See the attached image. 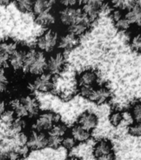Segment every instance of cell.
<instances>
[{"label":"cell","mask_w":141,"mask_h":160,"mask_svg":"<svg viewBox=\"0 0 141 160\" xmlns=\"http://www.w3.org/2000/svg\"><path fill=\"white\" fill-rule=\"evenodd\" d=\"M47 55L36 48H26L22 72L33 77L47 72Z\"/></svg>","instance_id":"cell-1"},{"label":"cell","mask_w":141,"mask_h":160,"mask_svg":"<svg viewBox=\"0 0 141 160\" xmlns=\"http://www.w3.org/2000/svg\"><path fill=\"white\" fill-rule=\"evenodd\" d=\"M59 37L58 32L55 28H47L37 38L36 48L45 54H51L58 47Z\"/></svg>","instance_id":"cell-2"},{"label":"cell","mask_w":141,"mask_h":160,"mask_svg":"<svg viewBox=\"0 0 141 160\" xmlns=\"http://www.w3.org/2000/svg\"><path fill=\"white\" fill-rule=\"evenodd\" d=\"M57 18L62 26L68 28L72 25L84 19V14L80 6L73 8L62 7L57 12Z\"/></svg>","instance_id":"cell-3"},{"label":"cell","mask_w":141,"mask_h":160,"mask_svg":"<svg viewBox=\"0 0 141 160\" xmlns=\"http://www.w3.org/2000/svg\"><path fill=\"white\" fill-rule=\"evenodd\" d=\"M60 121L59 115L52 111L40 112L34 118L32 124V130L38 132H47L55 123Z\"/></svg>","instance_id":"cell-4"},{"label":"cell","mask_w":141,"mask_h":160,"mask_svg":"<svg viewBox=\"0 0 141 160\" xmlns=\"http://www.w3.org/2000/svg\"><path fill=\"white\" fill-rule=\"evenodd\" d=\"M66 65L67 60L64 52L62 51L52 52L47 57V72L55 78L64 71Z\"/></svg>","instance_id":"cell-5"},{"label":"cell","mask_w":141,"mask_h":160,"mask_svg":"<svg viewBox=\"0 0 141 160\" xmlns=\"http://www.w3.org/2000/svg\"><path fill=\"white\" fill-rule=\"evenodd\" d=\"M93 155L96 160H115L112 142L108 139H100L94 144Z\"/></svg>","instance_id":"cell-6"},{"label":"cell","mask_w":141,"mask_h":160,"mask_svg":"<svg viewBox=\"0 0 141 160\" xmlns=\"http://www.w3.org/2000/svg\"><path fill=\"white\" fill-rule=\"evenodd\" d=\"M106 2L98 0H91L81 2L80 7L88 22L92 24L98 18L100 13L105 8Z\"/></svg>","instance_id":"cell-7"},{"label":"cell","mask_w":141,"mask_h":160,"mask_svg":"<svg viewBox=\"0 0 141 160\" xmlns=\"http://www.w3.org/2000/svg\"><path fill=\"white\" fill-rule=\"evenodd\" d=\"M31 87L34 91L39 92H52L55 88L54 77L47 72L38 75L34 77L31 82Z\"/></svg>","instance_id":"cell-8"},{"label":"cell","mask_w":141,"mask_h":160,"mask_svg":"<svg viewBox=\"0 0 141 160\" xmlns=\"http://www.w3.org/2000/svg\"><path fill=\"white\" fill-rule=\"evenodd\" d=\"M27 146L30 150H42L48 147L47 133L32 130L28 134Z\"/></svg>","instance_id":"cell-9"},{"label":"cell","mask_w":141,"mask_h":160,"mask_svg":"<svg viewBox=\"0 0 141 160\" xmlns=\"http://www.w3.org/2000/svg\"><path fill=\"white\" fill-rule=\"evenodd\" d=\"M112 97L111 91L107 86H95L92 88L91 93L87 99L96 104H104L110 100Z\"/></svg>","instance_id":"cell-10"},{"label":"cell","mask_w":141,"mask_h":160,"mask_svg":"<svg viewBox=\"0 0 141 160\" xmlns=\"http://www.w3.org/2000/svg\"><path fill=\"white\" fill-rule=\"evenodd\" d=\"M27 113L28 118H35L40 112V104L36 98L32 94H23L18 97Z\"/></svg>","instance_id":"cell-11"},{"label":"cell","mask_w":141,"mask_h":160,"mask_svg":"<svg viewBox=\"0 0 141 160\" xmlns=\"http://www.w3.org/2000/svg\"><path fill=\"white\" fill-rule=\"evenodd\" d=\"M18 47L17 42L12 40L0 41V68L7 67L10 55Z\"/></svg>","instance_id":"cell-12"},{"label":"cell","mask_w":141,"mask_h":160,"mask_svg":"<svg viewBox=\"0 0 141 160\" xmlns=\"http://www.w3.org/2000/svg\"><path fill=\"white\" fill-rule=\"evenodd\" d=\"M25 52H26V48L18 47L10 55L7 67H9L13 72H21V71L22 72Z\"/></svg>","instance_id":"cell-13"},{"label":"cell","mask_w":141,"mask_h":160,"mask_svg":"<svg viewBox=\"0 0 141 160\" xmlns=\"http://www.w3.org/2000/svg\"><path fill=\"white\" fill-rule=\"evenodd\" d=\"M98 73L93 69H87L80 72L77 76L78 87H95L98 82Z\"/></svg>","instance_id":"cell-14"},{"label":"cell","mask_w":141,"mask_h":160,"mask_svg":"<svg viewBox=\"0 0 141 160\" xmlns=\"http://www.w3.org/2000/svg\"><path fill=\"white\" fill-rule=\"evenodd\" d=\"M77 124L83 128L88 132H92V130H94L98 125V118L94 112L88 111L84 112L79 116Z\"/></svg>","instance_id":"cell-15"},{"label":"cell","mask_w":141,"mask_h":160,"mask_svg":"<svg viewBox=\"0 0 141 160\" xmlns=\"http://www.w3.org/2000/svg\"><path fill=\"white\" fill-rule=\"evenodd\" d=\"M80 38L72 34L71 32H67L59 37L58 47L64 51H69L77 47L79 44Z\"/></svg>","instance_id":"cell-16"},{"label":"cell","mask_w":141,"mask_h":160,"mask_svg":"<svg viewBox=\"0 0 141 160\" xmlns=\"http://www.w3.org/2000/svg\"><path fill=\"white\" fill-rule=\"evenodd\" d=\"M70 135L77 143L87 142L92 138V132H88L78 124L73 125L70 129Z\"/></svg>","instance_id":"cell-17"},{"label":"cell","mask_w":141,"mask_h":160,"mask_svg":"<svg viewBox=\"0 0 141 160\" xmlns=\"http://www.w3.org/2000/svg\"><path fill=\"white\" fill-rule=\"evenodd\" d=\"M35 20H36L37 23L41 26L50 28L57 22V15L55 14L52 10H48V11L40 13V14L36 15Z\"/></svg>","instance_id":"cell-18"},{"label":"cell","mask_w":141,"mask_h":160,"mask_svg":"<svg viewBox=\"0 0 141 160\" xmlns=\"http://www.w3.org/2000/svg\"><path fill=\"white\" fill-rule=\"evenodd\" d=\"M125 16L127 20L130 22L132 26L134 25H141V5L138 2L125 12Z\"/></svg>","instance_id":"cell-19"},{"label":"cell","mask_w":141,"mask_h":160,"mask_svg":"<svg viewBox=\"0 0 141 160\" xmlns=\"http://www.w3.org/2000/svg\"><path fill=\"white\" fill-rule=\"evenodd\" d=\"M91 25L92 24L87 21V18L84 16V19L68 28H67V32H71V33L74 34L75 36H77V38H80L81 36L84 35L85 33H87V31L89 30L90 27H91Z\"/></svg>","instance_id":"cell-20"},{"label":"cell","mask_w":141,"mask_h":160,"mask_svg":"<svg viewBox=\"0 0 141 160\" xmlns=\"http://www.w3.org/2000/svg\"><path fill=\"white\" fill-rule=\"evenodd\" d=\"M56 2L55 1H49V0H37L33 2L32 6V12L35 16L38 15L42 12H44L48 10H52L54 8Z\"/></svg>","instance_id":"cell-21"},{"label":"cell","mask_w":141,"mask_h":160,"mask_svg":"<svg viewBox=\"0 0 141 160\" xmlns=\"http://www.w3.org/2000/svg\"><path fill=\"white\" fill-rule=\"evenodd\" d=\"M68 132H69V128L67 127V125L64 122L59 121L57 123H55L47 133V135H50V136L63 138L66 135H67Z\"/></svg>","instance_id":"cell-22"},{"label":"cell","mask_w":141,"mask_h":160,"mask_svg":"<svg viewBox=\"0 0 141 160\" xmlns=\"http://www.w3.org/2000/svg\"><path fill=\"white\" fill-rule=\"evenodd\" d=\"M26 128H27V119L16 118L12 124L7 128V131L10 133L9 137L25 132Z\"/></svg>","instance_id":"cell-23"},{"label":"cell","mask_w":141,"mask_h":160,"mask_svg":"<svg viewBox=\"0 0 141 160\" xmlns=\"http://www.w3.org/2000/svg\"><path fill=\"white\" fill-rule=\"evenodd\" d=\"M124 113H123V112L120 111V110L115 109L110 113V123L113 127H118V126H120V125L122 123V122L124 121Z\"/></svg>","instance_id":"cell-24"},{"label":"cell","mask_w":141,"mask_h":160,"mask_svg":"<svg viewBox=\"0 0 141 160\" xmlns=\"http://www.w3.org/2000/svg\"><path fill=\"white\" fill-rule=\"evenodd\" d=\"M10 87V79L5 68H0V93L6 92Z\"/></svg>","instance_id":"cell-25"},{"label":"cell","mask_w":141,"mask_h":160,"mask_svg":"<svg viewBox=\"0 0 141 160\" xmlns=\"http://www.w3.org/2000/svg\"><path fill=\"white\" fill-rule=\"evenodd\" d=\"M129 114L134 122H141V100L134 102L130 107Z\"/></svg>","instance_id":"cell-26"},{"label":"cell","mask_w":141,"mask_h":160,"mask_svg":"<svg viewBox=\"0 0 141 160\" xmlns=\"http://www.w3.org/2000/svg\"><path fill=\"white\" fill-rule=\"evenodd\" d=\"M129 46L133 51L141 53V32L132 34L129 39Z\"/></svg>","instance_id":"cell-27"},{"label":"cell","mask_w":141,"mask_h":160,"mask_svg":"<svg viewBox=\"0 0 141 160\" xmlns=\"http://www.w3.org/2000/svg\"><path fill=\"white\" fill-rule=\"evenodd\" d=\"M15 5L20 12L28 13L32 12V6H33V1L31 0H20L15 2Z\"/></svg>","instance_id":"cell-28"},{"label":"cell","mask_w":141,"mask_h":160,"mask_svg":"<svg viewBox=\"0 0 141 160\" xmlns=\"http://www.w3.org/2000/svg\"><path fill=\"white\" fill-rule=\"evenodd\" d=\"M15 118H16V116H15L14 112H12L10 108H7L3 112V114L0 117V121H1L2 124L8 128L10 125L12 124V122L14 121Z\"/></svg>","instance_id":"cell-29"},{"label":"cell","mask_w":141,"mask_h":160,"mask_svg":"<svg viewBox=\"0 0 141 160\" xmlns=\"http://www.w3.org/2000/svg\"><path fill=\"white\" fill-rule=\"evenodd\" d=\"M115 26L116 28L119 31H121V32H128L129 29H131V28L133 27L130 22L127 20V18H125V16L120 18L119 21L114 22Z\"/></svg>","instance_id":"cell-30"},{"label":"cell","mask_w":141,"mask_h":160,"mask_svg":"<svg viewBox=\"0 0 141 160\" xmlns=\"http://www.w3.org/2000/svg\"><path fill=\"white\" fill-rule=\"evenodd\" d=\"M77 145V142L70 134L66 135L62 140V147H63L67 151H71Z\"/></svg>","instance_id":"cell-31"},{"label":"cell","mask_w":141,"mask_h":160,"mask_svg":"<svg viewBox=\"0 0 141 160\" xmlns=\"http://www.w3.org/2000/svg\"><path fill=\"white\" fill-rule=\"evenodd\" d=\"M128 132L132 137H141V122H133L128 127Z\"/></svg>","instance_id":"cell-32"},{"label":"cell","mask_w":141,"mask_h":160,"mask_svg":"<svg viewBox=\"0 0 141 160\" xmlns=\"http://www.w3.org/2000/svg\"><path fill=\"white\" fill-rule=\"evenodd\" d=\"M125 16V11L119 8H112V10L110 11V18H111L112 21L114 22L119 21L120 18Z\"/></svg>","instance_id":"cell-33"},{"label":"cell","mask_w":141,"mask_h":160,"mask_svg":"<svg viewBox=\"0 0 141 160\" xmlns=\"http://www.w3.org/2000/svg\"><path fill=\"white\" fill-rule=\"evenodd\" d=\"M47 138H48V147L52 148H58L59 147H62V138L50 136V135H47Z\"/></svg>","instance_id":"cell-34"},{"label":"cell","mask_w":141,"mask_h":160,"mask_svg":"<svg viewBox=\"0 0 141 160\" xmlns=\"http://www.w3.org/2000/svg\"><path fill=\"white\" fill-rule=\"evenodd\" d=\"M80 3H81V2H78L77 0H64V1L59 2V4L65 8L79 7Z\"/></svg>","instance_id":"cell-35"},{"label":"cell","mask_w":141,"mask_h":160,"mask_svg":"<svg viewBox=\"0 0 141 160\" xmlns=\"http://www.w3.org/2000/svg\"><path fill=\"white\" fill-rule=\"evenodd\" d=\"M7 106H8V103H7L5 100L0 99V117H1V116L3 114V112L8 108Z\"/></svg>","instance_id":"cell-36"},{"label":"cell","mask_w":141,"mask_h":160,"mask_svg":"<svg viewBox=\"0 0 141 160\" xmlns=\"http://www.w3.org/2000/svg\"><path fill=\"white\" fill-rule=\"evenodd\" d=\"M11 3L10 1H7V0H0V6L2 7H7V5H9Z\"/></svg>","instance_id":"cell-37"},{"label":"cell","mask_w":141,"mask_h":160,"mask_svg":"<svg viewBox=\"0 0 141 160\" xmlns=\"http://www.w3.org/2000/svg\"><path fill=\"white\" fill-rule=\"evenodd\" d=\"M67 160H82L80 158L77 157V156H70L69 158H67Z\"/></svg>","instance_id":"cell-38"},{"label":"cell","mask_w":141,"mask_h":160,"mask_svg":"<svg viewBox=\"0 0 141 160\" xmlns=\"http://www.w3.org/2000/svg\"><path fill=\"white\" fill-rule=\"evenodd\" d=\"M140 27H141V25H140Z\"/></svg>","instance_id":"cell-39"}]
</instances>
